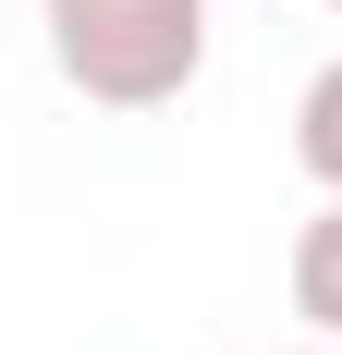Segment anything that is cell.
<instances>
[{
    "instance_id": "cell-1",
    "label": "cell",
    "mask_w": 342,
    "mask_h": 355,
    "mask_svg": "<svg viewBox=\"0 0 342 355\" xmlns=\"http://www.w3.org/2000/svg\"><path fill=\"white\" fill-rule=\"evenodd\" d=\"M49 62L98 110H171L208 62V0H37Z\"/></svg>"
},
{
    "instance_id": "cell-2",
    "label": "cell",
    "mask_w": 342,
    "mask_h": 355,
    "mask_svg": "<svg viewBox=\"0 0 342 355\" xmlns=\"http://www.w3.org/2000/svg\"><path fill=\"white\" fill-rule=\"evenodd\" d=\"M294 319H306L318 343H342V196L294 233Z\"/></svg>"
},
{
    "instance_id": "cell-3",
    "label": "cell",
    "mask_w": 342,
    "mask_h": 355,
    "mask_svg": "<svg viewBox=\"0 0 342 355\" xmlns=\"http://www.w3.org/2000/svg\"><path fill=\"white\" fill-rule=\"evenodd\" d=\"M294 159L318 196H342V62H318V86L294 98Z\"/></svg>"
},
{
    "instance_id": "cell-4",
    "label": "cell",
    "mask_w": 342,
    "mask_h": 355,
    "mask_svg": "<svg viewBox=\"0 0 342 355\" xmlns=\"http://www.w3.org/2000/svg\"><path fill=\"white\" fill-rule=\"evenodd\" d=\"M306 355H342V343H306Z\"/></svg>"
},
{
    "instance_id": "cell-5",
    "label": "cell",
    "mask_w": 342,
    "mask_h": 355,
    "mask_svg": "<svg viewBox=\"0 0 342 355\" xmlns=\"http://www.w3.org/2000/svg\"><path fill=\"white\" fill-rule=\"evenodd\" d=\"M330 12H342V0H330Z\"/></svg>"
}]
</instances>
